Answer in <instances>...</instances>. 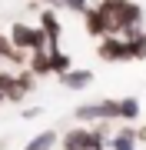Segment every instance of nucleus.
I'll list each match as a JSON object with an SVG mask.
<instances>
[{"mask_svg":"<svg viewBox=\"0 0 146 150\" xmlns=\"http://www.w3.org/2000/svg\"><path fill=\"white\" fill-rule=\"evenodd\" d=\"M57 140H60L57 130H40L37 137H30L27 144H23V150H53V147H57Z\"/></svg>","mask_w":146,"mask_h":150,"instance_id":"0eeeda50","label":"nucleus"},{"mask_svg":"<svg viewBox=\"0 0 146 150\" xmlns=\"http://www.w3.org/2000/svg\"><path fill=\"white\" fill-rule=\"evenodd\" d=\"M136 134H140V140H146V127H140V130H136Z\"/></svg>","mask_w":146,"mask_h":150,"instance_id":"f3484780","label":"nucleus"},{"mask_svg":"<svg viewBox=\"0 0 146 150\" xmlns=\"http://www.w3.org/2000/svg\"><path fill=\"white\" fill-rule=\"evenodd\" d=\"M30 74H53L50 54H30Z\"/></svg>","mask_w":146,"mask_h":150,"instance_id":"f8f14e48","label":"nucleus"},{"mask_svg":"<svg viewBox=\"0 0 146 150\" xmlns=\"http://www.w3.org/2000/svg\"><path fill=\"white\" fill-rule=\"evenodd\" d=\"M40 30H43L53 43H60V20H57L53 10H43V13H40Z\"/></svg>","mask_w":146,"mask_h":150,"instance_id":"6e6552de","label":"nucleus"},{"mask_svg":"<svg viewBox=\"0 0 146 150\" xmlns=\"http://www.w3.org/2000/svg\"><path fill=\"white\" fill-rule=\"evenodd\" d=\"M96 54H100V60H106V64H123V60H130V40L119 37V33H110V37L100 40Z\"/></svg>","mask_w":146,"mask_h":150,"instance_id":"f03ea898","label":"nucleus"},{"mask_svg":"<svg viewBox=\"0 0 146 150\" xmlns=\"http://www.w3.org/2000/svg\"><path fill=\"white\" fill-rule=\"evenodd\" d=\"M140 117V100H136V97H123V100H119V120H136Z\"/></svg>","mask_w":146,"mask_h":150,"instance_id":"9d476101","label":"nucleus"},{"mask_svg":"<svg viewBox=\"0 0 146 150\" xmlns=\"http://www.w3.org/2000/svg\"><path fill=\"white\" fill-rule=\"evenodd\" d=\"M47 4H50V7H63V0H47Z\"/></svg>","mask_w":146,"mask_h":150,"instance_id":"dca6fc26","label":"nucleus"},{"mask_svg":"<svg viewBox=\"0 0 146 150\" xmlns=\"http://www.w3.org/2000/svg\"><path fill=\"white\" fill-rule=\"evenodd\" d=\"M23 117L33 120V117H40V107H23Z\"/></svg>","mask_w":146,"mask_h":150,"instance_id":"2eb2a0df","label":"nucleus"},{"mask_svg":"<svg viewBox=\"0 0 146 150\" xmlns=\"http://www.w3.org/2000/svg\"><path fill=\"white\" fill-rule=\"evenodd\" d=\"M73 117L80 123H113V120H119V100L100 97V100L80 103V107L73 110Z\"/></svg>","mask_w":146,"mask_h":150,"instance_id":"f257e3e1","label":"nucleus"},{"mask_svg":"<svg viewBox=\"0 0 146 150\" xmlns=\"http://www.w3.org/2000/svg\"><path fill=\"white\" fill-rule=\"evenodd\" d=\"M10 40H13V47L20 50H30L33 54V47H37V40H40V27H30V23H23V20H13L10 23Z\"/></svg>","mask_w":146,"mask_h":150,"instance_id":"20e7f679","label":"nucleus"},{"mask_svg":"<svg viewBox=\"0 0 146 150\" xmlns=\"http://www.w3.org/2000/svg\"><path fill=\"white\" fill-rule=\"evenodd\" d=\"M50 67H53V74L60 77V74H66V70H73L70 67V57L63 54V50H53V54H50Z\"/></svg>","mask_w":146,"mask_h":150,"instance_id":"ddd939ff","label":"nucleus"},{"mask_svg":"<svg viewBox=\"0 0 146 150\" xmlns=\"http://www.w3.org/2000/svg\"><path fill=\"white\" fill-rule=\"evenodd\" d=\"M60 83H63L66 90H87V87L93 83V74H90V70L73 67V70H66V74H60Z\"/></svg>","mask_w":146,"mask_h":150,"instance_id":"423d86ee","label":"nucleus"},{"mask_svg":"<svg viewBox=\"0 0 146 150\" xmlns=\"http://www.w3.org/2000/svg\"><path fill=\"white\" fill-rule=\"evenodd\" d=\"M106 150H140V134L133 127H123L116 134H110L106 140Z\"/></svg>","mask_w":146,"mask_h":150,"instance_id":"39448f33","label":"nucleus"},{"mask_svg":"<svg viewBox=\"0 0 146 150\" xmlns=\"http://www.w3.org/2000/svg\"><path fill=\"white\" fill-rule=\"evenodd\" d=\"M130 60H146V30L130 37Z\"/></svg>","mask_w":146,"mask_h":150,"instance_id":"9b49d317","label":"nucleus"},{"mask_svg":"<svg viewBox=\"0 0 146 150\" xmlns=\"http://www.w3.org/2000/svg\"><path fill=\"white\" fill-rule=\"evenodd\" d=\"M63 7H66V10H70V13H87L90 10V0H63Z\"/></svg>","mask_w":146,"mask_h":150,"instance_id":"4468645a","label":"nucleus"},{"mask_svg":"<svg viewBox=\"0 0 146 150\" xmlns=\"http://www.w3.org/2000/svg\"><path fill=\"white\" fill-rule=\"evenodd\" d=\"M30 74H17V80H13V87H10V93H7V100H23L27 97V90H30Z\"/></svg>","mask_w":146,"mask_h":150,"instance_id":"1a4fd4ad","label":"nucleus"},{"mask_svg":"<svg viewBox=\"0 0 146 150\" xmlns=\"http://www.w3.org/2000/svg\"><path fill=\"white\" fill-rule=\"evenodd\" d=\"M0 103H3V97H0Z\"/></svg>","mask_w":146,"mask_h":150,"instance_id":"a211bd4d","label":"nucleus"},{"mask_svg":"<svg viewBox=\"0 0 146 150\" xmlns=\"http://www.w3.org/2000/svg\"><path fill=\"white\" fill-rule=\"evenodd\" d=\"M83 23H87V33H90V37H96V40H103V37L113 33V27H110V13L103 10L100 4L90 7V10L83 13Z\"/></svg>","mask_w":146,"mask_h":150,"instance_id":"7ed1b4c3","label":"nucleus"}]
</instances>
